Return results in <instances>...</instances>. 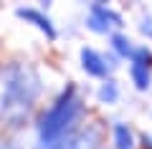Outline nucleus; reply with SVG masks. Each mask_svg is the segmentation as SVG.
<instances>
[{"mask_svg":"<svg viewBox=\"0 0 152 149\" xmlns=\"http://www.w3.org/2000/svg\"><path fill=\"white\" fill-rule=\"evenodd\" d=\"M66 149H81V142H76V139H71V144Z\"/></svg>","mask_w":152,"mask_h":149,"instance_id":"obj_10","label":"nucleus"},{"mask_svg":"<svg viewBox=\"0 0 152 149\" xmlns=\"http://www.w3.org/2000/svg\"><path fill=\"white\" fill-rule=\"evenodd\" d=\"M81 66H84V71L91 73V76H104L107 73L104 58L96 53V51H91V48H81Z\"/></svg>","mask_w":152,"mask_h":149,"instance_id":"obj_4","label":"nucleus"},{"mask_svg":"<svg viewBox=\"0 0 152 149\" xmlns=\"http://www.w3.org/2000/svg\"><path fill=\"white\" fill-rule=\"evenodd\" d=\"M132 78H134L137 89H140V91H145L147 86H150V68H147V66L134 63V66H132Z\"/></svg>","mask_w":152,"mask_h":149,"instance_id":"obj_6","label":"nucleus"},{"mask_svg":"<svg viewBox=\"0 0 152 149\" xmlns=\"http://www.w3.org/2000/svg\"><path fill=\"white\" fill-rule=\"evenodd\" d=\"M86 25L91 28L94 33H107L109 28H122L124 23H122V15H119V13L107 10V8H102V5H94V8H91V18H89Z\"/></svg>","mask_w":152,"mask_h":149,"instance_id":"obj_2","label":"nucleus"},{"mask_svg":"<svg viewBox=\"0 0 152 149\" xmlns=\"http://www.w3.org/2000/svg\"><path fill=\"white\" fill-rule=\"evenodd\" d=\"M114 144H117V149H134L129 126H124V124H117L114 126Z\"/></svg>","mask_w":152,"mask_h":149,"instance_id":"obj_5","label":"nucleus"},{"mask_svg":"<svg viewBox=\"0 0 152 149\" xmlns=\"http://www.w3.org/2000/svg\"><path fill=\"white\" fill-rule=\"evenodd\" d=\"M112 46L119 56H132V46H129V41L124 36H112Z\"/></svg>","mask_w":152,"mask_h":149,"instance_id":"obj_7","label":"nucleus"},{"mask_svg":"<svg viewBox=\"0 0 152 149\" xmlns=\"http://www.w3.org/2000/svg\"><path fill=\"white\" fill-rule=\"evenodd\" d=\"M99 99H102V101H107V104H112L114 99H117V86H114V81H107V84L102 86Z\"/></svg>","mask_w":152,"mask_h":149,"instance_id":"obj_8","label":"nucleus"},{"mask_svg":"<svg viewBox=\"0 0 152 149\" xmlns=\"http://www.w3.org/2000/svg\"><path fill=\"white\" fill-rule=\"evenodd\" d=\"M132 58H134V63H140V66H147V68L152 66V53L147 51V48H137L134 53H132Z\"/></svg>","mask_w":152,"mask_h":149,"instance_id":"obj_9","label":"nucleus"},{"mask_svg":"<svg viewBox=\"0 0 152 149\" xmlns=\"http://www.w3.org/2000/svg\"><path fill=\"white\" fill-rule=\"evenodd\" d=\"M99 3H107V0H99Z\"/></svg>","mask_w":152,"mask_h":149,"instance_id":"obj_11","label":"nucleus"},{"mask_svg":"<svg viewBox=\"0 0 152 149\" xmlns=\"http://www.w3.org/2000/svg\"><path fill=\"white\" fill-rule=\"evenodd\" d=\"M76 114H79V99L74 94V86L64 91V94L56 99V104L51 106V111L43 116L41 121V142H51V139H58L66 134V129L74 124Z\"/></svg>","mask_w":152,"mask_h":149,"instance_id":"obj_1","label":"nucleus"},{"mask_svg":"<svg viewBox=\"0 0 152 149\" xmlns=\"http://www.w3.org/2000/svg\"><path fill=\"white\" fill-rule=\"evenodd\" d=\"M18 18H23V20L33 23V25H36V28H41V31H43L46 36L51 38V41H53V38H56V28L51 25V20H48V18L43 15V13L33 10V8H20V10H18Z\"/></svg>","mask_w":152,"mask_h":149,"instance_id":"obj_3","label":"nucleus"}]
</instances>
